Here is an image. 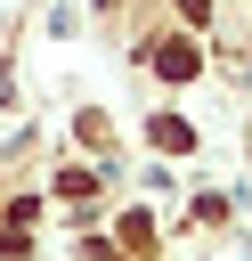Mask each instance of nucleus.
I'll return each instance as SVG.
<instances>
[{
  "instance_id": "7ed1b4c3",
  "label": "nucleus",
  "mask_w": 252,
  "mask_h": 261,
  "mask_svg": "<svg viewBox=\"0 0 252 261\" xmlns=\"http://www.w3.org/2000/svg\"><path fill=\"white\" fill-rule=\"evenodd\" d=\"M187 139H195V130H187V122H179V114H163V122H154V147H171V155H179V147H187Z\"/></svg>"
},
{
  "instance_id": "f257e3e1",
  "label": "nucleus",
  "mask_w": 252,
  "mask_h": 261,
  "mask_svg": "<svg viewBox=\"0 0 252 261\" xmlns=\"http://www.w3.org/2000/svg\"><path fill=\"white\" fill-rule=\"evenodd\" d=\"M154 73H163V82H187V73H195V49H187V41H163V49H154Z\"/></svg>"
},
{
  "instance_id": "f03ea898",
  "label": "nucleus",
  "mask_w": 252,
  "mask_h": 261,
  "mask_svg": "<svg viewBox=\"0 0 252 261\" xmlns=\"http://www.w3.org/2000/svg\"><path fill=\"white\" fill-rule=\"evenodd\" d=\"M57 196H65V204H73V212H81V204H89V196H98V179H89V171H65V179H57Z\"/></svg>"
}]
</instances>
